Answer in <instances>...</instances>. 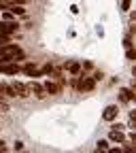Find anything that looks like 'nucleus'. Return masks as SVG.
<instances>
[{
    "instance_id": "17",
    "label": "nucleus",
    "mask_w": 136,
    "mask_h": 153,
    "mask_svg": "<svg viewBox=\"0 0 136 153\" xmlns=\"http://www.w3.org/2000/svg\"><path fill=\"white\" fill-rule=\"evenodd\" d=\"M15 149H17V151H22V149H24V143H19V140H17V143H15Z\"/></svg>"
},
{
    "instance_id": "9",
    "label": "nucleus",
    "mask_w": 136,
    "mask_h": 153,
    "mask_svg": "<svg viewBox=\"0 0 136 153\" xmlns=\"http://www.w3.org/2000/svg\"><path fill=\"white\" fill-rule=\"evenodd\" d=\"M134 98H136V94H134L130 87H123V89H121V100L128 102V100H134Z\"/></svg>"
},
{
    "instance_id": "19",
    "label": "nucleus",
    "mask_w": 136,
    "mask_h": 153,
    "mask_svg": "<svg viewBox=\"0 0 136 153\" xmlns=\"http://www.w3.org/2000/svg\"><path fill=\"white\" fill-rule=\"evenodd\" d=\"M0 151H7V145H4L2 140H0Z\"/></svg>"
},
{
    "instance_id": "14",
    "label": "nucleus",
    "mask_w": 136,
    "mask_h": 153,
    "mask_svg": "<svg viewBox=\"0 0 136 153\" xmlns=\"http://www.w3.org/2000/svg\"><path fill=\"white\" fill-rule=\"evenodd\" d=\"M9 43V34H2L0 32V45H7Z\"/></svg>"
},
{
    "instance_id": "20",
    "label": "nucleus",
    "mask_w": 136,
    "mask_h": 153,
    "mask_svg": "<svg viewBox=\"0 0 136 153\" xmlns=\"http://www.w3.org/2000/svg\"><path fill=\"white\" fill-rule=\"evenodd\" d=\"M7 7H4V2H0V11H4Z\"/></svg>"
},
{
    "instance_id": "4",
    "label": "nucleus",
    "mask_w": 136,
    "mask_h": 153,
    "mask_svg": "<svg viewBox=\"0 0 136 153\" xmlns=\"http://www.w3.org/2000/svg\"><path fill=\"white\" fill-rule=\"evenodd\" d=\"M74 85L79 87V89H83V91H89V89H94V87H96V81H94V79H89V76H83V79H81V81H77Z\"/></svg>"
},
{
    "instance_id": "3",
    "label": "nucleus",
    "mask_w": 136,
    "mask_h": 153,
    "mask_svg": "<svg viewBox=\"0 0 136 153\" xmlns=\"http://www.w3.org/2000/svg\"><path fill=\"white\" fill-rule=\"evenodd\" d=\"M117 113H119L117 104H109V106L104 108V113H102V119H106V121H113L115 117H117Z\"/></svg>"
},
{
    "instance_id": "8",
    "label": "nucleus",
    "mask_w": 136,
    "mask_h": 153,
    "mask_svg": "<svg viewBox=\"0 0 136 153\" xmlns=\"http://www.w3.org/2000/svg\"><path fill=\"white\" fill-rule=\"evenodd\" d=\"M22 70H24L26 74H30V76H41V74H43V72H41V70H38V68H36L34 64H26V66H24Z\"/></svg>"
},
{
    "instance_id": "5",
    "label": "nucleus",
    "mask_w": 136,
    "mask_h": 153,
    "mask_svg": "<svg viewBox=\"0 0 136 153\" xmlns=\"http://www.w3.org/2000/svg\"><path fill=\"white\" fill-rule=\"evenodd\" d=\"M43 89H45V94H49V96H57L62 91V85L60 83H51V81H47L45 85H43Z\"/></svg>"
},
{
    "instance_id": "7",
    "label": "nucleus",
    "mask_w": 136,
    "mask_h": 153,
    "mask_svg": "<svg viewBox=\"0 0 136 153\" xmlns=\"http://www.w3.org/2000/svg\"><path fill=\"white\" fill-rule=\"evenodd\" d=\"M28 91H32L36 98H45V89H43L41 83H30V85H28Z\"/></svg>"
},
{
    "instance_id": "12",
    "label": "nucleus",
    "mask_w": 136,
    "mask_h": 153,
    "mask_svg": "<svg viewBox=\"0 0 136 153\" xmlns=\"http://www.w3.org/2000/svg\"><path fill=\"white\" fill-rule=\"evenodd\" d=\"M66 70H68L70 74H79V72H81V66L77 64V62H72V64H68V66H66Z\"/></svg>"
},
{
    "instance_id": "10",
    "label": "nucleus",
    "mask_w": 136,
    "mask_h": 153,
    "mask_svg": "<svg viewBox=\"0 0 136 153\" xmlns=\"http://www.w3.org/2000/svg\"><path fill=\"white\" fill-rule=\"evenodd\" d=\"M111 140H113V143H123V134H121V130H113V132H111Z\"/></svg>"
},
{
    "instance_id": "13",
    "label": "nucleus",
    "mask_w": 136,
    "mask_h": 153,
    "mask_svg": "<svg viewBox=\"0 0 136 153\" xmlns=\"http://www.w3.org/2000/svg\"><path fill=\"white\" fill-rule=\"evenodd\" d=\"M100 149L106 151V149H109V143H106V140H98V151H100Z\"/></svg>"
},
{
    "instance_id": "11",
    "label": "nucleus",
    "mask_w": 136,
    "mask_h": 153,
    "mask_svg": "<svg viewBox=\"0 0 136 153\" xmlns=\"http://www.w3.org/2000/svg\"><path fill=\"white\" fill-rule=\"evenodd\" d=\"M9 9H11V13H13V15H24V13H26V9H24L22 4H15V2H13Z\"/></svg>"
},
{
    "instance_id": "18",
    "label": "nucleus",
    "mask_w": 136,
    "mask_h": 153,
    "mask_svg": "<svg viewBox=\"0 0 136 153\" xmlns=\"http://www.w3.org/2000/svg\"><path fill=\"white\" fill-rule=\"evenodd\" d=\"M130 9V0H123V11H128Z\"/></svg>"
},
{
    "instance_id": "2",
    "label": "nucleus",
    "mask_w": 136,
    "mask_h": 153,
    "mask_svg": "<svg viewBox=\"0 0 136 153\" xmlns=\"http://www.w3.org/2000/svg\"><path fill=\"white\" fill-rule=\"evenodd\" d=\"M17 30H19L17 22H0V32H2V34H13Z\"/></svg>"
},
{
    "instance_id": "15",
    "label": "nucleus",
    "mask_w": 136,
    "mask_h": 153,
    "mask_svg": "<svg viewBox=\"0 0 136 153\" xmlns=\"http://www.w3.org/2000/svg\"><path fill=\"white\" fill-rule=\"evenodd\" d=\"M41 72H45V74H51V72H53V66H51V64H47V66H45Z\"/></svg>"
},
{
    "instance_id": "16",
    "label": "nucleus",
    "mask_w": 136,
    "mask_h": 153,
    "mask_svg": "<svg viewBox=\"0 0 136 153\" xmlns=\"http://www.w3.org/2000/svg\"><path fill=\"white\" fill-rule=\"evenodd\" d=\"M126 55H128V60H134V51H132V47H128V53H126Z\"/></svg>"
},
{
    "instance_id": "6",
    "label": "nucleus",
    "mask_w": 136,
    "mask_h": 153,
    "mask_svg": "<svg viewBox=\"0 0 136 153\" xmlns=\"http://www.w3.org/2000/svg\"><path fill=\"white\" fill-rule=\"evenodd\" d=\"M11 87H13L17 98H26V96H28V85H24V83H13Z\"/></svg>"
},
{
    "instance_id": "1",
    "label": "nucleus",
    "mask_w": 136,
    "mask_h": 153,
    "mask_svg": "<svg viewBox=\"0 0 136 153\" xmlns=\"http://www.w3.org/2000/svg\"><path fill=\"white\" fill-rule=\"evenodd\" d=\"M15 57L17 60H24V51L17 45H0V64L15 62Z\"/></svg>"
}]
</instances>
